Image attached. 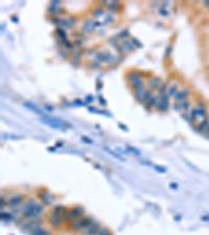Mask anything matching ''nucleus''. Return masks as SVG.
I'll return each mask as SVG.
<instances>
[{
  "label": "nucleus",
  "instance_id": "obj_20",
  "mask_svg": "<svg viewBox=\"0 0 209 235\" xmlns=\"http://www.w3.org/2000/svg\"><path fill=\"white\" fill-rule=\"evenodd\" d=\"M134 47H135V45L133 44V42H132V41H126V42L122 43L121 48H122V50H127V51H131V50H133V49H134Z\"/></svg>",
  "mask_w": 209,
  "mask_h": 235
},
{
  "label": "nucleus",
  "instance_id": "obj_33",
  "mask_svg": "<svg viewBox=\"0 0 209 235\" xmlns=\"http://www.w3.org/2000/svg\"><path fill=\"white\" fill-rule=\"evenodd\" d=\"M132 42H133V44L135 45V46H139V47H141V46H142V45L140 44V42H139V41H137V40H136L135 38H134L133 40H132Z\"/></svg>",
  "mask_w": 209,
  "mask_h": 235
},
{
  "label": "nucleus",
  "instance_id": "obj_3",
  "mask_svg": "<svg viewBox=\"0 0 209 235\" xmlns=\"http://www.w3.org/2000/svg\"><path fill=\"white\" fill-rule=\"evenodd\" d=\"M41 121L44 122V124L50 125L51 127L56 130H65L64 125L65 122L62 120L58 119V118H53V117H48V116H44L43 118H41Z\"/></svg>",
  "mask_w": 209,
  "mask_h": 235
},
{
  "label": "nucleus",
  "instance_id": "obj_39",
  "mask_svg": "<svg viewBox=\"0 0 209 235\" xmlns=\"http://www.w3.org/2000/svg\"><path fill=\"white\" fill-rule=\"evenodd\" d=\"M160 15H162V16H167V15H169V13H167L166 11L163 10V11H160Z\"/></svg>",
  "mask_w": 209,
  "mask_h": 235
},
{
  "label": "nucleus",
  "instance_id": "obj_4",
  "mask_svg": "<svg viewBox=\"0 0 209 235\" xmlns=\"http://www.w3.org/2000/svg\"><path fill=\"white\" fill-rule=\"evenodd\" d=\"M101 229V228L99 223L93 221L89 226H87V227L83 230V233L85 235H97V233H98Z\"/></svg>",
  "mask_w": 209,
  "mask_h": 235
},
{
  "label": "nucleus",
  "instance_id": "obj_22",
  "mask_svg": "<svg viewBox=\"0 0 209 235\" xmlns=\"http://www.w3.org/2000/svg\"><path fill=\"white\" fill-rule=\"evenodd\" d=\"M167 93H169V97L170 96H176L177 93H178V86L176 85V84H174V85H172L169 88V91H167Z\"/></svg>",
  "mask_w": 209,
  "mask_h": 235
},
{
  "label": "nucleus",
  "instance_id": "obj_1",
  "mask_svg": "<svg viewBox=\"0 0 209 235\" xmlns=\"http://www.w3.org/2000/svg\"><path fill=\"white\" fill-rule=\"evenodd\" d=\"M84 212H85V210H84V208L82 206H76L72 209H70V210L65 212L64 215H63V220L66 221V222L72 223L73 221L82 217Z\"/></svg>",
  "mask_w": 209,
  "mask_h": 235
},
{
  "label": "nucleus",
  "instance_id": "obj_7",
  "mask_svg": "<svg viewBox=\"0 0 209 235\" xmlns=\"http://www.w3.org/2000/svg\"><path fill=\"white\" fill-rule=\"evenodd\" d=\"M60 10H61L60 8V1H58V0H56V1H51L50 5H49V8H48L49 15H51V16L56 15L58 13L61 12Z\"/></svg>",
  "mask_w": 209,
  "mask_h": 235
},
{
  "label": "nucleus",
  "instance_id": "obj_41",
  "mask_svg": "<svg viewBox=\"0 0 209 235\" xmlns=\"http://www.w3.org/2000/svg\"><path fill=\"white\" fill-rule=\"evenodd\" d=\"M170 187H174V188H177V184H175V183L170 184Z\"/></svg>",
  "mask_w": 209,
  "mask_h": 235
},
{
  "label": "nucleus",
  "instance_id": "obj_26",
  "mask_svg": "<svg viewBox=\"0 0 209 235\" xmlns=\"http://www.w3.org/2000/svg\"><path fill=\"white\" fill-rule=\"evenodd\" d=\"M129 37V31H121V33H119V35L117 36L118 39H121V40H124V39L128 38Z\"/></svg>",
  "mask_w": 209,
  "mask_h": 235
},
{
  "label": "nucleus",
  "instance_id": "obj_25",
  "mask_svg": "<svg viewBox=\"0 0 209 235\" xmlns=\"http://www.w3.org/2000/svg\"><path fill=\"white\" fill-rule=\"evenodd\" d=\"M181 105H182V110H184L185 112H188L189 107H190L189 101H188L187 99H185V100H183V101H181Z\"/></svg>",
  "mask_w": 209,
  "mask_h": 235
},
{
  "label": "nucleus",
  "instance_id": "obj_34",
  "mask_svg": "<svg viewBox=\"0 0 209 235\" xmlns=\"http://www.w3.org/2000/svg\"><path fill=\"white\" fill-rule=\"evenodd\" d=\"M111 21H113V18H112V16H108V17L104 19V23H109V22H111Z\"/></svg>",
  "mask_w": 209,
  "mask_h": 235
},
{
  "label": "nucleus",
  "instance_id": "obj_2",
  "mask_svg": "<svg viewBox=\"0 0 209 235\" xmlns=\"http://www.w3.org/2000/svg\"><path fill=\"white\" fill-rule=\"evenodd\" d=\"M93 222V220L90 216H82V217L78 218V220L73 221L71 223V229L74 231H83L87 226H89L90 224Z\"/></svg>",
  "mask_w": 209,
  "mask_h": 235
},
{
  "label": "nucleus",
  "instance_id": "obj_24",
  "mask_svg": "<svg viewBox=\"0 0 209 235\" xmlns=\"http://www.w3.org/2000/svg\"><path fill=\"white\" fill-rule=\"evenodd\" d=\"M56 35H58V38L63 39V40H67V38H66V33H65V31L63 28L59 27V28L56 31Z\"/></svg>",
  "mask_w": 209,
  "mask_h": 235
},
{
  "label": "nucleus",
  "instance_id": "obj_31",
  "mask_svg": "<svg viewBox=\"0 0 209 235\" xmlns=\"http://www.w3.org/2000/svg\"><path fill=\"white\" fill-rule=\"evenodd\" d=\"M174 108H175V110H176V111H181V110H182V105H181V102L176 101V102H175V105H174Z\"/></svg>",
  "mask_w": 209,
  "mask_h": 235
},
{
  "label": "nucleus",
  "instance_id": "obj_16",
  "mask_svg": "<svg viewBox=\"0 0 209 235\" xmlns=\"http://www.w3.org/2000/svg\"><path fill=\"white\" fill-rule=\"evenodd\" d=\"M169 108V101H164V100H160L158 104L156 105V109L158 111L162 112V111H166Z\"/></svg>",
  "mask_w": 209,
  "mask_h": 235
},
{
  "label": "nucleus",
  "instance_id": "obj_38",
  "mask_svg": "<svg viewBox=\"0 0 209 235\" xmlns=\"http://www.w3.org/2000/svg\"><path fill=\"white\" fill-rule=\"evenodd\" d=\"M98 99L101 100V101H99V102H101V105H106V100H104L101 96H99V97H98Z\"/></svg>",
  "mask_w": 209,
  "mask_h": 235
},
{
  "label": "nucleus",
  "instance_id": "obj_13",
  "mask_svg": "<svg viewBox=\"0 0 209 235\" xmlns=\"http://www.w3.org/2000/svg\"><path fill=\"white\" fill-rule=\"evenodd\" d=\"M23 106L26 107V108L28 109V110H31V111L35 112V113L39 114V115H42V116H43V112L40 110L39 107H37L35 104H33V102H31V101H24V102H23Z\"/></svg>",
  "mask_w": 209,
  "mask_h": 235
},
{
  "label": "nucleus",
  "instance_id": "obj_37",
  "mask_svg": "<svg viewBox=\"0 0 209 235\" xmlns=\"http://www.w3.org/2000/svg\"><path fill=\"white\" fill-rule=\"evenodd\" d=\"M172 47H170V46H169V47H167V49H166V53H165V54H166V56H169V54H170V52H172Z\"/></svg>",
  "mask_w": 209,
  "mask_h": 235
},
{
  "label": "nucleus",
  "instance_id": "obj_17",
  "mask_svg": "<svg viewBox=\"0 0 209 235\" xmlns=\"http://www.w3.org/2000/svg\"><path fill=\"white\" fill-rule=\"evenodd\" d=\"M143 87H144V83H143V81H142L141 77L138 79H136L135 82L132 83V88H133L135 91L140 90V89H143Z\"/></svg>",
  "mask_w": 209,
  "mask_h": 235
},
{
  "label": "nucleus",
  "instance_id": "obj_23",
  "mask_svg": "<svg viewBox=\"0 0 209 235\" xmlns=\"http://www.w3.org/2000/svg\"><path fill=\"white\" fill-rule=\"evenodd\" d=\"M45 233H46V231H45L41 226H38L37 228H35V229L31 231V235H44Z\"/></svg>",
  "mask_w": 209,
  "mask_h": 235
},
{
  "label": "nucleus",
  "instance_id": "obj_28",
  "mask_svg": "<svg viewBox=\"0 0 209 235\" xmlns=\"http://www.w3.org/2000/svg\"><path fill=\"white\" fill-rule=\"evenodd\" d=\"M90 65H91L92 68H96V69H97V68L101 67V62H99V61H97V60H95V59H94V60L91 61Z\"/></svg>",
  "mask_w": 209,
  "mask_h": 235
},
{
  "label": "nucleus",
  "instance_id": "obj_6",
  "mask_svg": "<svg viewBox=\"0 0 209 235\" xmlns=\"http://www.w3.org/2000/svg\"><path fill=\"white\" fill-rule=\"evenodd\" d=\"M76 24V18L73 17H69V18H63L62 21H61V28H63V27H68V28H72V27H74Z\"/></svg>",
  "mask_w": 209,
  "mask_h": 235
},
{
  "label": "nucleus",
  "instance_id": "obj_11",
  "mask_svg": "<svg viewBox=\"0 0 209 235\" xmlns=\"http://www.w3.org/2000/svg\"><path fill=\"white\" fill-rule=\"evenodd\" d=\"M23 201V195H13L12 198H10L8 201V205L12 207H16L18 205H20Z\"/></svg>",
  "mask_w": 209,
  "mask_h": 235
},
{
  "label": "nucleus",
  "instance_id": "obj_10",
  "mask_svg": "<svg viewBox=\"0 0 209 235\" xmlns=\"http://www.w3.org/2000/svg\"><path fill=\"white\" fill-rule=\"evenodd\" d=\"M188 95H189V90L186 88L182 89V90L178 91V93H177V95L175 96V99H176V101H183V100H185L186 98L188 97Z\"/></svg>",
  "mask_w": 209,
  "mask_h": 235
},
{
  "label": "nucleus",
  "instance_id": "obj_36",
  "mask_svg": "<svg viewBox=\"0 0 209 235\" xmlns=\"http://www.w3.org/2000/svg\"><path fill=\"white\" fill-rule=\"evenodd\" d=\"M74 45H76V46H82V41L81 40H76Z\"/></svg>",
  "mask_w": 209,
  "mask_h": 235
},
{
  "label": "nucleus",
  "instance_id": "obj_29",
  "mask_svg": "<svg viewBox=\"0 0 209 235\" xmlns=\"http://www.w3.org/2000/svg\"><path fill=\"white\" fill-rule=\"evenodd\" d=\"M104 11L103 10V8H96V10L94 11V16H96V17H99V16L104 15Z\"/></svg>",
  "mask_w": 209,
  "mask_h": 235
},
{
  "label": "nucleus",
  "instance_id": "obj_27",
  "mask_svg": "<svg viewBox=\"0 0 209 235\" xmlns=\"http://www.w3.org/2000/svg\"><path fill=\"white\" fill-rule=\"evenodd\" d=\"M104 150H107V152H108L109 153V154H111V155H113V156H114V157H116V158H118V159H120V160H124V159H122L121 158V157H120L119 156V155H117L116 154V153H114V152H113V150H111L110 149H109V147H104Z\"/></svg>",
  "mask_w": 209,
  "mask_h": 235
},
{
  "label": "nucleus",
  "instance_id": "obj_8",
  "mask_svg": "<svg viewBox=\"0 0 209 235\" xmlns=\"http://www.w3.org/2000/svg\"><path fill=\"white\" fill-rule=\"evenodd\" d=\"M149 85L152 89H160L163 86V83L161 81V79L157 76H152L149 81Z\"/></svg>",
  "mask_w": 209,
  "mask_h": 235
},
{
  "label": "nucleus",
  "instance_id": "obj_5",
  "mask_svg": "<svg viewBox=\"0 0 209 235\" xmlns=\"http://www.w3.org/2000/svg\"><path fill=\"white\" fill-rule=\"evenodd\" d=\"M35 205H36L35 201L31 200V201H28V202H26V204L24 205L23 207H22L21 212H22V214H23V215L25 216L26 218L29 217V215H31V211H33Z\"/></svg>",
  "mask_w": 209,
  "mask_h": 235
},
{
  "label": "nucleus",
  "instance_id": "obj_9",
  "mask_svg": "<svg viewBox=\"0 0 209 235\" xmlns=\"http://www.w3.org/2000/svg\"><path fill=\"white\" fill-rule=\"evenodd\" d=\"M49 223H50V225L53 228H58L59 226L61 225V223H62V216L58 215V214H54L51 212L50 217H49Z\"/></svg>",
  "mask_w": 209,
  "mask_h": 235
},
{
  "label": "nucleus",
  "instance_id": "obj_19",
  "mask_svg": "<svg viewBox=\"0 0 209 235\" xmlns=\"http://www.w3.org/2000/svg\"><path fill=\"white\" fill-rule=\"evenodd\" d=\"M65 212H66V208L64 206H62V205H58V206L54 207L53 210H52V213L58 214V215H61V216L64 215Z\"/></svg>",
  "mask_w": 209,
  "mask_h": 235
},
{
  "label": "nucleus",
  "instance_id": "obj_30",
  "mask_svg": "<svg viewBox=\"0 0 209 235\" xmlns=\"http://www.w3.org/2000/svg\"><path fill=\"white\" fill-rule=\"evenodd\" d=\"M97 235H110V232H109V230L107 228H101Z\"/></svg>",
  "mask_w": 209,
  "mask_h": 235
},
{
  "label": "nucleus",
  "instance_id": "obj_15",
  "mask_svg": "<svg viewBox=\"0 0 209 235\" xmlns=\"http://www.w3.org/2000/svg\"><path fill=\"white\" fill-rule=\"evenodd\" d=\"M145 96H146V90L144 89H140V90L135 91V98L139 102H144Z\"/></svg>",
  "mask_w": 209,
  "mask_h": 235
},
{
  "label": "nucleus",
  "instance_id": "obj_14",
  "mask_svg": "<svg viewBox=\"0 0 209 235\" xmlns=\"http://www.w3.org/2000/svg\"><path fill=\"white\" fill-rule=\"evenodd\" d=\"M43 209H44V208H43L42 205H40V204H36L28 218H34V217H37V216H39L40 214L43 212Z\"/></svg>",
  "mask_w": 209,
  "mask_h": 235
},
{
  "label": "nucleus",
  "instance_id": "obj_40",
  "mask_svg": "<svg viewBox=\"0 0 209 235\" xmlns=\"http://www.w3.org/2000/svg\"><path fill=\"white\" fill-rule=\"evenodd\" d=\"M45 108L49 109V111H52V108H51V107H50V106H48V105H46V106H45Z\"/></svg>",
  "mask_w": 209,
  "mask_h": 235
},
{
  "label": "nucleus",
  "instance_id": "obj_18",
  "mask_svg": "<svg viewBox=\"0 0 209 235\" xmlns=\"http://www.w3.org/2000/svg\"><path fill=\"white\" fill-rule=\"evenodd\" d=\"M41 200H42L43 203H44V204H46V205H49V204H51V203L53 202V198H52L51 195H49V193H47V192L41 195Z\"/></svg>",
  "mask_w": 209,
  "mask_h": 235
},
{
  "label": "nucleus",
  "instance_id": "obj_21",
  "mask_svg": "<svg viewBox=\"0 0 209 235\" xmlns=\"http://www.w3.org/2000/svg\"><path fill=\"white\" fill-rule=\"evenodd\" d=\"M140 77H141V76H140V74L138 73L137 71H132V72H130V73H129V75H128V79L131 82V83L135 82L136 79H140Z\"/></svg>",
  "mask_w": 209,
  "mask_h": 235
},
{
  "label": "nucleus",
  "instance_id": "obj_35",
  "mask_svg": "<svg viewBox=\"0 0 209 235\" xmlns=\"http://www.w3.org/2000/svg\"><path fill=\"white\" fill-rule=\"evenodd\" d=\"M155 168L157 170H159L160 172H165V168L164 167H160V166H155Z\"/></svg>",
  "mask_w": 209,
  "mask_h": 235
},
{
  "label": "nucleus",
  "instance_id": "obj_32",
  "mask_svg": "<svg viewBox=\"0 0 209 235\" xmlns=\"http://www.w3.org/2000/svg\"><path fill=\"white\" fill-rule=\"evenodd\" d=\"M128 150H131V153H133V154H135V155H140L139 150H136V149H134L133 146H128Z\"/></svg>",
  "mask_w": 209,
  "mask_h": 235
},
{
  "label": "nucleus",
  "instance_id": "obj_12",
  "mask_svg": "<svg viewBox=\"0 0 209 235\" xmlns=\"http://www.w3.org/2000/svg\"><path fill=\"white\" fill-rule=\"evenodd\" d=\"M83 29L86 34H91L95 29V22H93L92 20H87L83 25Z\"/></svg>",
  "mask_w": 209,
  "mask_h": 235
}]
</instances>
